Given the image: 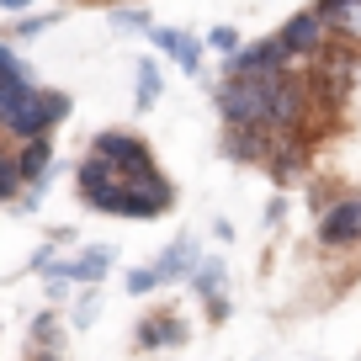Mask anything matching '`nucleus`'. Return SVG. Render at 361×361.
Instances as JSON below:
<instances>
[{
  "instance_id": "dca6fc26",
  "label": "nucleus",
  "mask_w": 361,
  "mask_h": 361,
  "mask_svg": "<svg viewBox=\"0 0 361 361\" xmlns=\"http://www.w3.org/2000/svg\"><path fill=\"white\" fill-rule=\"evenodd\" d=\"M165 96V75H159L154 59H138V80H133V106L138 112H154V102Z\"/></svg>"
},
{
  "instance_id": "5701e85b",
  "label": "nucleus",
  "mask_w": 361,
  "mask_h": 361,
  "mask_svg": "<svg viewBox=\"0 0 361 361\" xmlns=\"http://www.w3.org/2000/svg\"><path fill=\"white\" fill-rule=\"evenodd\" d=\"M106 22H112L117 32H149V16L144 11H112Z\"/></svg>"
},
{
  "instance_id": "9d476101",
  "label": "nucleus",
  "mask_w": 361,
  "mask_h": 361,
  "mask_svg": "<svg viewBox=\"0 0 361 361\" xmlns=\"http://www.w3.org/2000/svg\"><path fill=\"white\" fill-rule=\"evenodd\" d=\"M186 335H192V329L180 324L176 308H159V314H144V319H138L133 345H138V350H180V345H186Z\"/></svg>"
},
{
  "instance_id": "6e6552de",
  "label": "nucleus",
  "mask_w": 361,
  "mask_h": 361,
  "mask_svg": "<svg viewBox=\"0 0 361 361\" xmlns=\"http://www.w3.org/2000/svg\"><path fill=\"white\" fill-rule=\"evenodd\" d=\"M197 260H202L197 234H180V239H170V245L149 260V276H154V287H176V282H186V276H192Z\"/></svg>"
},
{
  "instance_id": "412c9836",
  "label": "nucleus",
  "mask_w": 361,
  "mask_h": 361,
  "mask_svg": "<svg viewBox=\"0 0 361 361\" xmlns=\"http://www.w3.org/2000/svg\"><path fill=\"white\" fill-rule=\"evenodd\" d=\"M207 48L228 59V54H234V48H239V32H234V27H228V22H224V27H213V32H207Z\"/></svg>"
},
{
  "instance_id": "7ed1b4c3",
  "label": "nucleus",
  "mask_w": 361,
  "mask_h": 361,
  "mask_svg": "<svg viewBox=\"0 0 361 361\" xmlns=\"http://www.w3.org/2000/svg\"><path fill=\"white\" fill-rule=\"evenodd\" d=\"M170 207H176V186H170L159 170L123 180V202H117V218H165Z\"/></svg>"
},
{
  "instance_id": "0eeeda50",
  "label": "nucleus",
  "mask_w": 361,
  "mask_h": 361,
  "mask_svg": "<svg viewBox=\"0 0 361 361\" xmlns=\"http://www.w3.org/2000/svg\"><path fill=\"white\" fill-rule=\"evenodd\" d=\"M186 287L207 303V319H213V324H224V319H228V266H224L218 255H202V260H197L192 276H186Z\"/></svg>"
},
{
  "instance_id": "f03ea898",
  "label": "nucleus",
  "mask_w": 361,
  "mask_h": 361,
  "mask_svg": "<svg viewBox=\"0 0 361 361\" xmlns=\"http://www.w3.org/2000/svg\"><path fill=\"white\" fill-rule=\"evenodd\" d=\"M90 154L102 159L106 170H112L117 180H133V176H149L154 165V149H149V138L128 133V128H102V133L90 138Z\"/></svg>"
},
{
  "instance_id": "2eb2a0df",
  "label": "nucleus",
  "mask_w": 361,
  "mask_h": 361,
  "mask_svg": "<svg viewBox=\"0 0 361 361\" xmlns=\"http://www.w3.org/2000/svg\"><path fill=\"white\" fill-rule=\"evenodd\" d=\"M112 260H117L112 245H90V250H80V255H75V282H80V287H96L106 271H112Z\"/></svg>"
},
{
  "instance_id": "39448f33",
  "label": "nucleus",
  "mask_w": 361,
  "mask_h": 361,
  "mask_svg": "<svg viewBox=\"0 0 361 361\" xmlns=\"http://www.w3.org/2000/svg\"><path fill=\"white\" fill-rule=\"evenodd\" d=\"M319 245L324 250H356L361 245V192H345L319 213Z\"/></svg>"
},
{
  "instance_id": "423d86ee",
  "label": "nucleus",
  "mask_w": 361,
  "mask_h": 361,
  "mask_svg": "<svg viewBox=\"0 0 361 361\" xmlns=\"http://www.w3.org/2000/svg\"><path fill=\"white\" fill-rule=\"evenodd\" d=\"M75 186H80V202H85L90 213H112V218H117V202H123V180H117L96 154H85V159L75 165Z\"/></svg>"
},
{
  "instance_id": "a211bd4d",
  "label": "nucleus",
  "mask_w": 361,
  "mask_h": 361,
  "mask_svg": "<svg viewBox=\"0 0 361 361\" xmlns=\"http://www.w3.org/2000/svg\"><path fill=\"white\" fill-rule=\"evenodd\" d=\"M16 192H22V176H16V165H11V149H0V207L16 202Z\"/></svg>"
},
{
  "instance_id": "9b49d317",
  "label": "nucleus",
  "mask_w": 361,
  "mask_h": 361,
  "mask_svg": "<svg viewBox=\"0 0 361 361\" xmlns=\"http://www.w3.org/2000/svg\"><path fill=\"white\" fill-rule=\"evenodd\" d=\"M144 37L159 48V54H170V59H176V64L186 69V75H197V69H202V43H197L192 32H180V27H149Z\"/></svg>"
},
{
  "instance_id": "4be33fe9",
  "label": "nucleus",
  "mask_w": 361,
  "mask_h": 361,
  "mask_svg": "<svg viewBox=\"0 0 361 361\" xmlns=\"http://www.w3.org/2000/svg\"><path fill=\"white\" fill-rule=\"evenodd\" d=\"M128 293H133V298H149V293H159V287H154V276H149V266H133V271H128Z\"/></svg>"
},
{
  "instance_id": "f3484780",
  "label": "nucleus",
  "mask_w": 361,
  "mask_h": 361,
  "mask_svg": "<svg viewBox=\"0 0 361 361\" xmlns=\"http://www.w3.org/2000/svg\"><path fill=\"white\" fill-rule=\"evenodd\" d=\"M59 335H64V319H59V314H37L32 329H27V350H32V356L59 350Z\"/></svg>"
},
{
  "instance_id": "4468645a",
  "label": "nucleus",
  "mask_w": 361,
  "mask_h": 361,
  "mask_svg": "<svg viewBox=\"0 0 361 361\" xmlns=\"http://www.w3.org/2000/svg\"><path fill=\"white\" fill-rule=\"evenodd\" d=\"M314 11H319V22H324L329 32L361 43V0H319Z\"/></svg>"
},
{
  "instance_id": "ddd939ff",
  "label": "nucleus",
  "mask_w": 361,
  "mask_h": 361,
  "mask_svg": "<svg viewBox=\"0 0 361 361\" xmlns=\"http://www.w3.org/2000/svg\"><path fill=\"white\" fill-rule=\"evenodd\" d=\"M271 138H276V133H266V128H228V133H224V154L245 159V165H255V159L266 165V159H271Z\"/></svg>"
},
{
  "instance_id": "f257e3e1",
  "label": "nucleus",
  "mask_w": 361,
  "mask_h": 361,
  "mask_svg": "<svg viewBox=\"0 0 361 361\" xmlns=\"http://www.w3.org/2000/svg\"><path fill=\"white\" fill-rule=\"evenodd\" d=\"M64 117H69V96H64V90L27 85V90H16L11 102L0 106V138H11V144H22V138H43V133H54Z\"/></svg>"
},
{
  "instance_id": "20e7f679",
  "label": "nucleus",
  "mask_w": 361,
  "mask_h": 361,
  "mask_svg": "<svg viewBox=\"0 0 361 361\" xmlns=\"http://www.w3.org/2000/svg\"><path fill=\"white\" fill-rule=\"evenodd\" d=\"M287 48L276 43V32L271 37H260V43H239L234 54L224 59V75H234V80H266V75H287Z\"/></svg>"
},
{
  "instance_id": "f8f14e48",
  "label": "nucleus",
  "mask_w": 361,
  "mask_h": 361,
  "mask_svg": "<svg viewBox=\"0 0 361 361\" xmlns=\"http://www.w3.org/2000/svg\"><path fill=\"white\" fill-rule=\"evenodd\" d=\"M11 165L16 176H22V186H32V180H43L48 170H54V138H22V144L11 149Z\"/></svg>"
},
{
  "instance_id": "a878e982",
  "label": "nucleus",
  "mask_w": 361,
  "mask_h": 361,
  "mask_svg": "<svg viewBox=\"0 0 361 361\" xmlns=\"http://www.w3.org/2000/svg\"><path fill=\"white\" fill-rule=\"evenodd\" d=\"M27 361H59V350H43V356H27Z\"/></svg>"
},
{
  "instance_id": "1a4fd4ad",
  "label": "nucleus",
  "mask_w": 361,
  "mask_h": 361,
  "mask_svg": "<svg viewBox=\"0 0 361 361\" xmlns=\"http://www.w3.org/2000/svg\"><path fill=\"white\" fill-rule=\"evenodd\" d=\"M276 43L287 48V59H314V54H324L329 27L319 22V11H298V16H287V22H282Z\"/></svg>"
},
{
  "instance_id": "6ab92c4d",
  "label": "nucleus",
  "mask_w": 361,
  "mask_h": 361,
  "mask_svg": "<svg viewBox=\"0 0 361 361\" xmlns=\"http://www.w3.org/2000/svg\"><path fill=\"white\" fill-rule=\"evenodd\" d=\"M96 308H102V298H96V287H90V293L69 308V324H75V329H90V324H96Z\"/></svg>"
},
{
  "instance_id": "aec40b11",
  "label": "nucleus",
  "mask_w": 361,
  "mask_h": 361,
  "mask_svg": "<svg viewBox=\"0 0 361 361\" xmlns=\"http://www.w3.org/2000/svg\"><path fill=\"white\" fill-rule=\"evenodd\" d=\"M54 22H59V16H32V11H22L11 27H6V32H11V37H37L43 27H54Z\"/></svg>"
},
{
  "instance_id": "b1692460",
  "label": "nucleus",
  "mask_w": 361,
  "mask_h": 361,
  "mask_svg": "<svg viewBox=\"0 0 361 361\" xmlns=\"http://www.w3.org/2000/svg\"><path fill=\"white\" fill-rule=\"evenodd\" d=\"M213 234H218V245H228V239H234V224H228V218H213Z\"/></svg>"
},
{
  "instance_id": "393cba45",
  "label": "nucleus",
  "mask_w": 361,
  "mask_h": 361,
  "mask_svg": "<svg viewBox=\"0 0 361 361\" xmlns=\"http://www.w3.org/2000/svg\"><path fill=\"white\" fill-rule=\"evenodd\" d=\"M37 0H0V11H11V16H22V11H32Z\"/></svg>"
}]
</instances>
